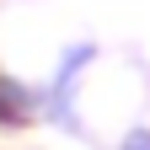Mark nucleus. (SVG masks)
Segmentation results:
<instances>
[{"label":"nucleus","mask_w":150,"mask_h":150,"mask_svg":"<svg viewBox=\"0 0 150 150\" xmlns=\"http://www.w3.org/2000/svg\"><path fill=\"white\" fill-rule=\"evenodd\" d=\"M123 150H150V134H145V129H139V134H129V139H123Z\"/></svg>","instance_id":"1"}]
</instances>
